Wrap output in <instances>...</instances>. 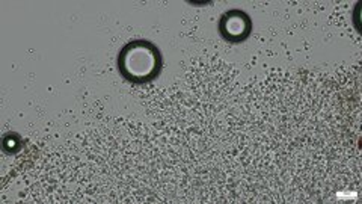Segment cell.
<instances>
[{
  "label": "cell",
  "instance_id": "1",
  "mask_svg": "<svg viewBox=\"0 0 362 204\" xmlns=\"http://www.w3.org/2000/svg\"><path fill=\"white\" fill-rule=\"evenodd\" d=\"M119 72L132 82H145L158 72V50L148 41H132L119 53Z\"/></svg>",
  "mask_w": 362,
  "mask_h": 204
},
{
  "label": "cell",
  "instance_id": "2",
  "mask_svg": "<svg viewBox=\"0 0 362 204\" xmlns=\"http://www.w3.org/2000/svg\"><path fill=\"white\" fill-rule=\"evenodd\" d=\"M221 32L226 40L234 42L243 41L251 32V20L242 11H231L222 17Z\"/></svg>",
  "mask_w": 362,
  "mask_h": 204
}]
</instances>
